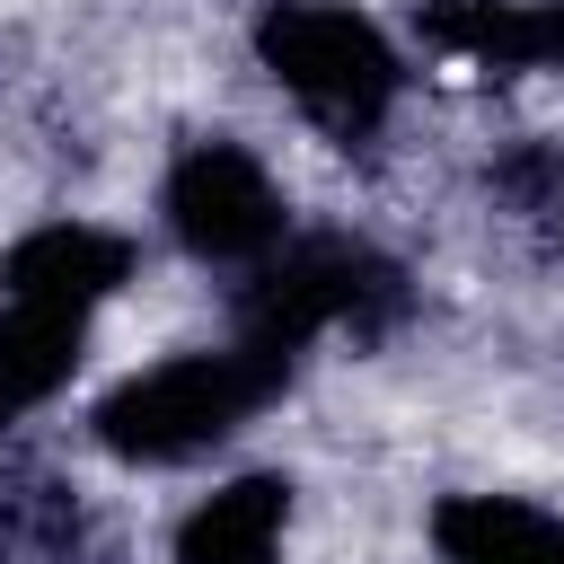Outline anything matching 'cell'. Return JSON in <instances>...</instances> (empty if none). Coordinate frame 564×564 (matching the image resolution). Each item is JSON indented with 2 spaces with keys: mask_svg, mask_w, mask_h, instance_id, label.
<instances>
[{
  "mask_svg": "<svg viewBox=\"0 0 564 564\" xmlns=\"http://www.w3.org/2000/svg\"><path fill=\"white\" fill-rule=\"evenodd\" d=\"M291 379V352L238 335L220 352H176L141 379H123L106 405H97V441L115 458H141V467H176V458H203L212 441H229L273 388Z\"/></svg>",
  "mask_w": 564,
  "mask_h": 564,
  "instance_id": "cell-1",
  "label": "cell"
},
{
  "mask_svg": "<svg viewBox=\"0 0 564 564\" xmlns=\"http://www.w3.org/2000/svg\"><path fill=\"white\" fill-rule=\"evenodd\" d=\"M256 53L300 97V115L326 123L335 141L379 132V115L397 106V79H405L388 35L361 9H344V0H273L264 26H256Z\"/></svg>",
  "mask_w": 564,
  "mask_h": 564,
  "instance_id": "cell-2",
  "label": "cell"
},
{
  "mask_svg": "<svg viewBox=\"0 0 564 564\" xmlns=\"http://www.w3.org/2000/svg\"><path fill=\"white\" fill-rule=\"evenodd\" d=\"M167 229L203 264H264L282 247V194L256 150L238 141H194L167 176Z\"/></svg>",
  "mask_w": 564,
  "mask_h": 564,
  "instance_id": "cell-3",
  "label": "cell"
},
{
  "mask_svg": "<svg viewBox=\"0 0 564 564\" xmlns=\"http://www.w3.org/2000/svg\"><path fill=\"white\" fill-rule=\"evenodd\" d=\"M123 273H132V238L88 229V220H44L35 238H18V247H9L0 291H9V300H62V308H97V300H106Z\"/></svg>",
  "mask_w": 564,
  "mask_h": 564,
  "instance_id": "cell-4",
  "label": "cell"
},
{
  "mask_svg": "<svg viewBox=\"0 0 564 564\" xmlns=\"http://www.w3.org/2000/svg\"><path fill=\"white\" fill-rule=\"evenodd\" d=\"M79 344H88V308H62V300L0 308V432L79 370Z\"/></svg>",
  "mask_w": 564,
  "mask_h": 564,
  "instance_id": "cell-5",
  "label": "cell"
},
{
  "mask_svg": "<svg viewBox=\"0 0 564 564\" xmlns=\"http://www.w3.org/2000/svg\"><path fill=\"white\" fill-rule=\"evenodd\" d=\"M441 555L449 564H564V520L502 502V494H458L441 502Z\"/></svg>",
  "mask_w": 564,
  "mask_h": 564,
  "instance_id": "cell-6",
  "label": "cell"
},
{
  "mask_svg": "<svg viewBox=\"0 0 564 564\" xmlns=\"http://www.w3.org/2000/svg\"><path fill=\"white\" fill-rule=\"evenodd\" d=\"M273 546H282V485L273 476H238L185 520L176 564H273Z\"/></svg>",
  "mask_w": 564,
  "mask_h": 564,
  "instance_id": "cell-7",
  "label": "cell"
}]
</instances>
